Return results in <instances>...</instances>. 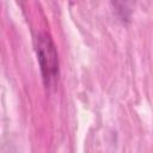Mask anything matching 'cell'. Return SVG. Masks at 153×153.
I'll use <instances>...</instances> for the list:
<instances>
[{"label": "cell", "mask_w": 153, "mask_h": 153, "mask_svg": "<svg viewBox=\"0 0 153 153\" xmlns=\"http://www.w3.org/2000/svg\"><path fill=\"white\" fill-rule=\"evenodd\" d=\"M36 53L37 60L41 67V72L45 85H50L59 74V59L57 51L50 36L45 32H39L36 38Z\"/></svg>", "instance_id": "obj_1"}]
</instances>
